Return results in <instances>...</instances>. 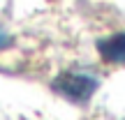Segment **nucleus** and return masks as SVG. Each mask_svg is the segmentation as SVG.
<instances>
[{"label":"nucleus","instance_id":"nucleus-1","mask_svg":"<svg viewBox=\"0 0 125 120\" xmlns=\"http://www.w3.org/2000/svg\"><path fill=\"white\" fill-rule=\"evenodd\" d=\"M100 88V79L88 69H62L53 81L51 90L72 104H88Z\"/></svg>","mask_w":125,"mask_h":120},{"label":"nucleus","instance_id":"nucleus-2","mask_svg":"<svg viewBox=\"0 0 125 120\" xmlns=\"http://www.w3.org/2000/svg\"><path fill=\"white\" fill-rule=\"evenodd\" d=\"M97 53L107 65L123 67L125 65V30L114 32V35L100 39L97 42Z\"/></svg>","mask_w":125,"mask_h":120},{"label":"nucleus","instance_id":"nucleus-3","mask_svg":"<svg viewBox=\"0 0 125 120\" xmlns=\"http://www.w3.org/2000/svg\"><path fill=\"white\" fill-rule=\"evenodd\" d=\"M7 44H9V35H7V32L2 30V28H0V51H2V49H5Z\"/></svg>","mask_w":125,"mask_h":120}]
</instances>
